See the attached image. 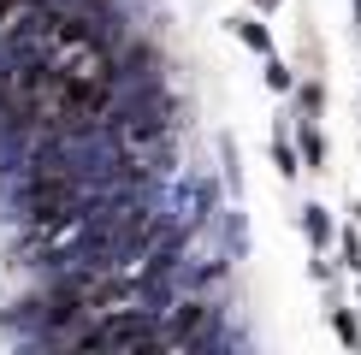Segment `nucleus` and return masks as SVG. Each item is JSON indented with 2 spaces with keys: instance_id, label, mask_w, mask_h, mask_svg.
<instances>
[{
  "instance_id": "f257e3e1",
  "label": "nucleus",
  "mask_w": 361,
  "mask_h": 355,
  "mask_svg": "<svg viewBox=\"0 0 361 355\" xmlns=\"http://www.w3.org/2000/svg\"><path fill=\"white\" fill-rule=\"evenodd\" d=\"M30 6V0H0V30H6V18H12V12H24Z\"/></svg>"
}]
</instances>
